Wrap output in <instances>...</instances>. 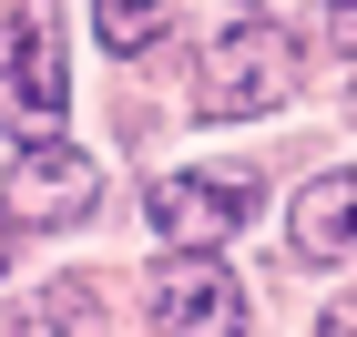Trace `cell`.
Here are the masks:
<instances>
[{
	"label": "cell",
	"mask_w": 357,
	"mask_h": 337,
	"mask_svg": "<svg viewBox=\"0 0 357 337\" xmlns=\"http://www.w3.org/2000/svg\"><path fill=\"white\" fill-rule=\"evenodd\" d=\"M306 52L286 41L275 21H235L204 41V61H194V112L204 123H245V112H275L286 92H296Z\"/></svg>",
	"instance_id": "obj_1"
},
{
	"label": "cell",
	"mask_w": 357,
	"mask_h": 337,
	"mask_svg": "<svg viewBox=\"0 0 357 337\" xmlns=\"http://www.w3.org/2000/svg\"><path fill=\"white\" fill-rule=\"evenodd\" d=\"M10 337H102V307H92L82 286H52L41 307H21V327Z\"/></svg>",
	"instance_id": "obj_7"
},
{
	"label": "cell",
	"mask_w": 357,
	"mask_h": 337,
	"mask_svg": "<svg viewBox=\"0 0 357 337\" xmlns=\"http://www.w3.org/2000/svg\"><path fill=\"white\" fill-rule=\"evenodd\" d=\"M164 0H102L92 10V31H102V52H143V41H164Z\"/></svg>",
	"instance_id": "obj_8"
},
{
	"label": "cell",
	"mask_w": 357,
	"mask_h": 337,
	"mask_svg": "<svg viewBox=\"0 0 357 337\" xmlns=\"http://www.w3.org/2000/svg\"><path fill=\"white\" fill-rule=\"evenodd\" d=\"M72 82H61V21L52 10H10L0 21V112L21 123V133H52Z\"/></svg>",
	"instance_id": "obj_4"
},
{
	"label": "cell",
	"mask_w": 357,
	"mask_h": 337,
	"mask_svg": "<svg viewBox=\"0 0 357 337\" xmlns=\"http://www.w3.org/2000/svg\"><path fill=\"white\" fill-rule=\"evenodd\" d=\"M327 31H337V41L357 52V0H327Z\"/></svg>",
	"instance_id": "obj_9"
},
{
	"label": "cell",
	"mask_w": 357,
	"mask_h": 337,
	"mask_svg": "<svg viewBox=\"0 0 357 337\" xmlns=\"http://www.w3.org/2000/svg\"><path fill=\"white\" fill-rule=\"evenodd\" d=\"M255 204H266V174L245 164H184V174H153V225H164L174 255H215L225 235H245Z\"/></svg>",
	"instance_id": "obj_2"
},
{
	"label": "cell",
	"mask_w": 357,
	"mask_h": 337,
	"mask_svg": "<svg viewBox=\"0 0 357 337\" xmlns=\"http://www.w3.org/2000/svg\"><path fill=\"white\" fill-rule=\"evenodd\" d=\"M153 327L164 337H245V286L225 255H174L153 276Z\"/></svg>",
	"instance_id": "obj_5"
},
{
	"label": "cell",
	"mask_w": 357,
	"mask_h": 337,
	"mask_svg": "<svg viewBox=\"0 0 357 337\" xmlns=\"http://www.w3.org/2000/svg\"><path fill=\"white\" fill-rule=\"evenodd\" d=\"M0 266H10V215H0Z\"/></svg>",
	"instance_id": "obj_10"
},
{
	"label": "cell",
	"mask_w": 357,
	"mask_h": 337,
	"mask_svg": "<svg viewBox=\"0 0 357 337\" xmlns=\"http://www.w3.org/2000/svg\"><path fill=\"white\" fill-rule=\"evenodd\" d=\"M92 195H102V164L61 133H31L10 153V174H0V215L10 225H72V215H92Z\"/></svg>",
	"instance_id": "obj_3"
},
{
	"label": "cell",
	"mask_w": 357,
	"mask_h": 337,
	"mask_svg": "<svg viewBox=\"0 0 357 337\" xmlns=\"http://www.w3.org/2000/svg\"><path fill=\"white\" fill-rule=\"evenodd\" d=\"M286 225H296V255H317V266H327V255H357V164L347 174H317Z\"/></svg>",
	"instance_id": "obj_6"
}]
</instances>
